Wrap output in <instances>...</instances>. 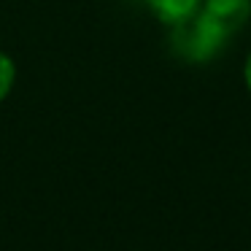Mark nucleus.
<instances>
[{"instance_id": "1", "label": "nucleus", "mask_w": 251, "mask_h": 251, "mask_svg": "<svg viewBox=\"0 0 251 251\" xmlns=\"http://www.w3.org/2000/svg\"><path fill=\"white\" fill-rule=\"evenodd\" d=\"M170 46L173 51L186 62H195V65H205V62L216 60L224 49H227V41L219 33H213L200 17H189L186 22L170 27Z\"/></svg>"}, {"instance_id": "4", "label": "nucleus", "mask_w": 251, "mask_h": 251, "mask_svg": "<svg viewBox=\"0 0 251 251\" xmlns=\"http://www.w3.org/2000/svg\"><path fill=\"white\" fill-rule=\"evenodd\" d=\"M14 78H17V68H14V60L6 54V51H0V103H3L8 95H11Z\"/></svg>"}, {"instance_id": "5", "label": "nucleus", "mask_w": 251, "mask_h": 251, "mask_svg": "<svg viewBox=\"0 0 251 251\" xmlns=\"http://www.w3.org/2000/svg\"><path fill=\"white\" fill-rule=\"evenodd\" d=\"M243 87L251 98V49L246 51V60H243Z\"/></svg>"}, {"instance_id": "2", "label": "nucleus", "mask_w": 251, "mask_h": 251, "mask_svg": "<svg viewBox=\"0 0 251 251\" xmlns=\"http://www.w3.org/2000/svg\"><path fill=\"white\" fill-rule=\"evenodd\" d=\"M197 17L227 44H232L251 25V0H202Z\"/></svg>"}, {"instance_id": "3", "label": "nucleus", "mask_w": 251, "mask_h": 251, "mask_svg": "<svg viewBox=\"0 0 251 251\" xmlns=\"http://www.w3.org/2000/svg\"><path fill=\"white\" fill-rule=\"evenodd\" d=\"M202 0H146L149 11L168 27L186 22L189 17H195Z\"/></svg>"}]
</instances>
